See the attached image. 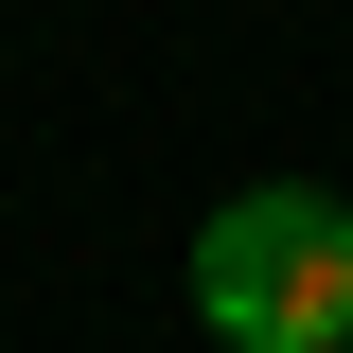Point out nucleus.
I'll return each instance as SVG.
<instances>
[{"label":"nucleus","mask_w":353,"mask_h":353,"mask_svg":"<svg viewBox=\"0 0 353 353\" xmlns=\"http://www.w3.org/2000/svg\"><path fill=\"white\" fill-rule=\"evenodd\" d=\"M194 318L230 353H353V194L265 176L194 230Z\"/></svg>","instance_id":"nucleus-1"}]
</instances>
